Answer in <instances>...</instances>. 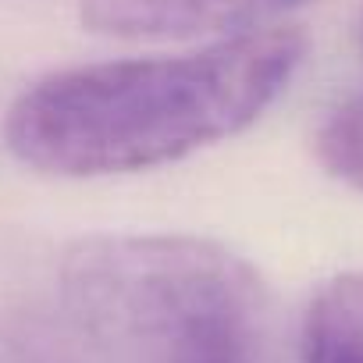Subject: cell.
Returning a JSON list of instances; mask_svg holds the SVG:
<instances>
[{"label": "cell", "instance_id": "2", "mask_svg": "<svg viewBox=\"0 0 363 363\" xmlns=\"http://www.w3.org/2000/svg\"><path fill=\"white\" fill-rule=\"evenodd\" d=\"M61 296L104 363H274L260 274L200 235H86Z\"/></svg>", "mask_w": 363, "mask_h": 363}, {"label": "cell", "instance_id": "6", "mask_svg": "<svg viewBox=\"0 0 363 363\" xmlns=\"http://www.w3.org/2000/svg\"><path fill=\"white\" fill-rule=\"evenodd\" d=\"M306 320L328 328L363 356V271H349L320 285L306 306Z\"/></svg>", "mask_w": 363, "mask_h": 363}, {"label": "cell", "instance_id": "5", "mask_svg": "<svg viewBox=\"0 0 363 363\" xmlns=\"http://www.w3.org/2000/svg\"><path fill=\"white\" fill-rule=\"evenodd\" d=\"M0 363H86V356L43 317H8L0 320Z\"/></svg>", "mask_w": 363, "mask_h": 363}, {"label": "cell", "instance_id": "3", "mask_svg": "<svg viewBox=\"0 0 363 363\" xmlns=\"http://www.w3.org/2000/svg\"><path fill=\"white\" fill-rule=\"evenodd\" d=\"M313 0H82L89 33L132 43L228 40L271 29L281 15Z\"/></svg>", "mask_w": 363, "mask_h": 363}, {"label": "cell", "instance_id": "4", "mask_svg": "<svg viewBox=\"0 0 363 363\" xmlns=\"http://www.w3.org/2000/svg\"><path fill=\"white\" fill-rule=\"evenodd\" d=\"M317 160L320 167L363 193V93L342 100L317 128Z\"/></svg>", "mask_w": 363, "mask_h": 363}, {"label": "cell", "instance_id": "7", "mask_svg": "<svg viewBox=\"0 0 363 363\" xmlns=\"http://www.w3.org/2000/svg\"><path fill=\"white\" fill-rule=\"evenodd\" d=\"M359 50H363V18H359Z\"/></svg>", "mask_w": 363, "mask_h": 363}, {"label": "cell", "instance_id": "1", "mask_svg": "<svg viewBox=\"0 0 363 363\" xmlns=\"http://www.w3.org/2000/svg\"><path fill=\"white\" fill-rule=\"evenodd\" d=\"M303 57V33L271 26L186 54L54 72L8 107L4 146L57 178L160 167L250 128Z\"/></svg>", "mask_w": 363, "mask_h": 363}]
</instances>
